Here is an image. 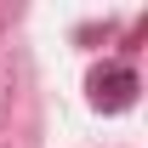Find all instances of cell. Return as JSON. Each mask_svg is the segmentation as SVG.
Here are the masks:
<instances>
[{
  "label": "cell",
  "instance_id": "obj_1",
  "mask_svg": "<svg viewBox=\"0 0 148 148\" xmlns=\"http://www.w3.org/2000/svg\"><path fill=\"white\" fill-rule=\"evenodd\" d=\"M91 91H97V103L125 108L131 91H137V74H131V69H108V74H97V80H91Z\"/></svg>",
  "mask_w": 148,
  "mask_h": 148
}]
</instances>
